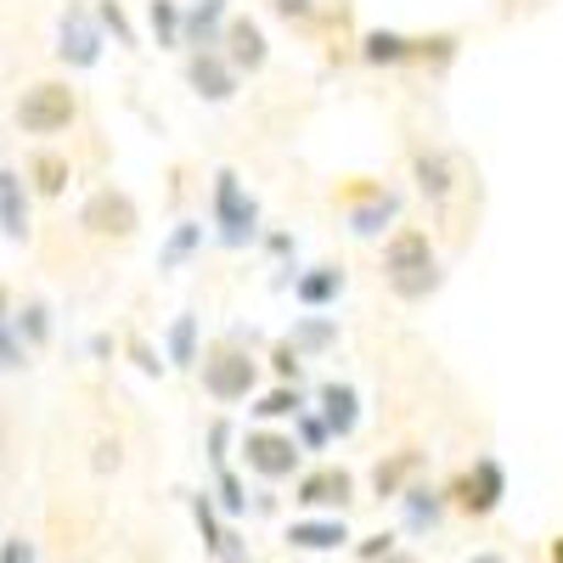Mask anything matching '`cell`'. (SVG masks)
<instances>
[{"instance_id":"obj_22","label":"cell","mask_w":563,"mask_h":563,"mask_svg":"<svg viewBox=\"0 0 563 563\" xmlns=\"http://www.w3.org/2000/svg\"><path fill=\"white\" fill-rule=\"evenodd\" d=\"M57 52H63L68 68H97V63H102V29L90 23L85 12H68V18H63V45H57Z\"/></svg>"},{"instance_id":"obj_18","label":"cell","mask_w":563,"mask_h":563,"mask_svg":"<svg viewBox=\"0 0 563 563\" xmlns=\"http://www.w3.org/2000/svg\"><path fill=\"white\" fill-rule=\"evenodd\" d=\"M422 451H389V456H378L372 462V501H400L411 485H417V474H422Z\"/></svg>"},{"instance_id":"obj_6","label":"cell","mask_w":563,"mask_h":563,"mask_svg":"<svg viewBox=\"0 0 563 563\" xmlns=\"http://www.w3.org/2000/svg\"><path fill=\"white\" fill-rule=\"evenodd\" d=\"M445 496H451V512H462V519H496L507 501V467L485 451L445 479Z\"/></svg>"},{"instance_id":"obj_26","label":"cell","mask_w":563,"mask_h":563,"mask_svg":"<svg viewBox=\"0 0 563 563\" xmlns=\"http://www.w3.org/2000/svg\"><path fill=\"white\" fill-rule=\"evenodd\" d=\"M203 238H209L203 220H175V231H169L164 249H158V271H180L186 260H198L203 254Z\"/></svg>"},{"instance_id":"obj_1","label":"cell","mask_w":563,"mask_h":563,"mask_svg":"<svg viewBox=\"0 0 563 563\" xmlns=\"http://www.w3.org/2000/svg\"><path fill=\"white\" fill-rule=\"evenodd\" d=\"M378 282L400 305H429L445 288V260H440L434 231L400 220L384 238V249H378Z\"/></svg>"},{"instance_id":"obj_38","label":"cell","mask_w":563,"mask_h":563,"mask_svg":"<svg viewBox=\"0 0 563 563\" xmlns=\"http://www.w3.org/2000/svg\"><path fill=\"white\" fill-rule=\"evenodd\" d=\"M260 243H265V254H271V260H282V265H299V238H294V231L271 225V231H265Z\"/></svg>"},{"instance_id":"obj_13","label":"cell","mask_w":563,"mask_h":563,"mask_svg":"<svg viewBox=\"0 0 563 563\" xmlns=\"http://www.w3.org/2000/svg\"><path fill=\"white\" fill-rule=\"evenodd\" d=\"M344 288H350V271H344L339 260H321V265H305V271H299L294 305L310 310V316H321V310H333V305L344 299Z\"/></svg>"},{"instance_id":"obj_7","label":"cell","mask_w":563,"mask_h":563,"mask_svg":"<svg viewBox=\"0 0 563 563\" xmlns=\"http://www.w3.org/2000/svg\"><path fill=\"white\" fill-rule=\"evenodd\" d=\"M238 451H243V467H249L265 490L294 485V479L305 474V451H299L294 429H249Z\"/></svg>"},{"instance_id":"obj_12","label":"cell","mask_w":563,"mask_h":563,"mask_svg":"<svg viewBox=\"0 0 563 563\" xmlns=\"http://www.w3.org/2000/svg\"><path fill=\"white\" fill-rule=\"evenodd\" d=\"M97 238H135V225H141V209H135V198L130 192H119V186H102L97 198L85 203V214H79Z\"/></svg>"},{"instance_id":"obj_39","label":"cell","mask_w":563,"mask_h":563,"mask_svg":"<svg viewBox=\"0 0 563 563\" xmlns=\"http://www.w3.org/2000/svg\"><path fill=\"white\" fill-rule=\"evenodd\" d=\"M97 23H102V29H113V40H119V45H135V29H130V18H124L119 0H102V7H97Z\"/></svg>"},{"instance_id":"obj_43","label":"cell","mask_w":563,"mask_h":563,"mask_svg":"<svg viewBox=\"0 0 563 563\" xmlns=\"http://www.w3.org/2000/svg\"><path fill=\"white\" fill-rule=\"evenodd\" d=\"M547 563H563V536H552V541H547Z\"/></svg>"},{"instance_id":"obj_14","label":"cell","mask_w":563,"mask_h":563,"mask_svg":"<svg viewBox=\"0 0 563 563\" xmlns=\"http://www.w3.org/2000/svg\"><path fill=\"white\" fill-rule=\"evenodd\" d=\"M395 507H400V530H406V536H434V530L451 519V496H445V485H429V479H417Z\"/></svg>"},{"instance_id":"obj_3","label":"cell","mask_w":563,"mask_h":563,"mask_svg":"<svg viewBox=\"0 0 563 563\" xmlns=\"http://www.w3.org/2000/svg\"><path fill=\"white\" fill-rule=\"evenodd\" d=\"M406 169H411L417 198L429 203V214L445 225V220L456 214V198L467 192V164H462L451 147H440V141L411 135V141H406Z\"/></svg>"},{"instance_id":"obj_28","label":"cell","mask_w":563,"mask_h":563,"mask_svg":"<svg viewBox=\"0 0 563 563\" xmlns=\"http://www.w3.org/2000/svg\"><path fill=\"white\" fill-rule=\"evenodd\" d=\"M209 496H214V507L225 512L231 525H238L243 512L254 507V496H249V485H243V474H238V467H220V474H214V490H209Z\"/></svg>"},{"instance_id":"obj_40","label":"cell","mask_w":563,"mask_h":563,"mask_svg":"<svg viewBox=\"0 0 563 563\" xmlns=\"http://www.w3.org/2000/svg\"><path fill=\"white\" fill-rule=\"evenodd\" d=\"M130 355H135V366L147 372V378H158V372H164V361L153 355V344H141V339H130Z\"/></svg>"},{"instance_id":"obj_37","label":"cell","mask_w":563,"mask_h":563,"mask_svg":"<svg viewBox=\"0 0 563 563\" xmlns=\"http://www.w3.org/2000/svg\"><path fill=\"white\" fill-rule=\"evenodd\" d=\"M7 288H0V372H12V366H23V344L12 339V327H18V316H7Z\"/></svg>"},{"instance_id":"obj_5","label":"cell","mask_w":563,"mask_h":563,"mask_svg":"<svg viewBox=\"0 0 563 563\" xmlns=\"http://www.w3.org/2000/svg\"><path fill=\"white\" fill-rule=\"evenodd\" d=\"M198 378H203V395H209L214 406H238V400H254V395H260L265 366H260V355H254V350L220 339V344L203 355Z\"/></svg>"},{"instance_id":"obj_31","label":"cell","mask_w":563,"mask_h":563,"mask_svg":"<svg viewBox=\"0 0 563 563\" xmlns=\"http://www.w3.org/2000/svg\"><path fill=\"white\" fill-rule=\"evenodd\" d=\"M265 361H271V378H276V384H299V389H305V355H299L288 339H276Z\"/></svg>"},{"instance_id":"obj_24","label":"cell","mask_w":563,"mask_h":563,"mask_svg":"<svg viewBox=\"0 0 563 563\" xmlns=\"http://www.w3.org/2000/svg\"><path fill=\"white\" fill-rule=\"evenodd\" d=\"M282 339H288L305 361H316L327 350H339V316H294V327Z\"/></svg>"},{"instance_id":"obj_21","label":"cell","mask_w":563,"mask_h":563,"mask_svg":"<svg viewBox=\"0 0 563 563\" xmlns=\"http://www.w3.org/2000/svg\"><path fill=\"white\" fill-rule=\"evenodd\" d=\"M411 52H417V34H400V29H366L355 40V57L366 68H411Z\"/></svg>"},{"instance_id":"obj_19","label":"cell","mask_w":563,"mask_h":563,"mask_svg":"<svg viewBox=\"0 0 563 563\" xmlns=\"http://www.w3.org/2000/svg\"><path fill=\"white\" fill-rule=\"evenodd\" d=\"M231 0H192L186 7V52H220L231 29Z\"/></svg>"},{"instance_id":"obj_20","label":"cell","mask_w":563,"mask_h":563,"mask_svg":"<svg viewBox=\"0 0 563 563\" xmlns=\"http://www.w3.org/2000/svg\"><path fill=\"white\" fill-rule=\"evenodd\" d=\"M310 411V389L299 384H271L249 400V417H254V429H276V422H294Z\"/></svg>"},{"instance_id":"obj_35","label":"cell","mask_w":563,"mask_h":563,"mask_svg":"<svg viewBox=\"0 0 563 563\" xmlns=\"http://www.w3.org/2000/svg\"><path fill=\"white\" fill-rule=\"evenodd\" d=\"M355 563H384V558H395L400 552V536L395 530H372V536H355Z\"/></svg>"},{"instance_id":"obj_17","label":"cell","mask_w":563,"mask_h":563,"mask_svg":"<svg viewBox=\"0 0 563 563\" xmlns=\"http://www.w3.org/2000/svg\"><path fill=\"white\" fill-rule=\"evenodd\" d=\"M225 63L238 68V74H260L265 63H271V40H265V29H260V18H249V12H238L231 18V29H225Z\"/></svg>"},{"instance_id":"obj_23","label":"cell","mask_w":563,"mask_h":563,"mask_svg":"<svg viewBox=\"0 0 563 563\" xmlns=\"http://www.w3.org/2000/svg\"><path fill=\"white\" fill-rule=\"evenodd\" d=\"M456 57H462V34H456V29H434V34H417L411 68H422L429 79H445Z\"/></svg>"},{"instance_id":"obj_11","label":"cell","mask_w":563,"mask_h":563,"mask_svg":"<svg viewBox=\"0 0 563 563\" xmlns=\"http://www.w3.org/2000/svg\"><path fill=\"white\" fill-rule=\"evenodd\" d=\"M282 541H288L294 552H344V547H355V530L339 519V512H305V519L282 525Z\"/></svg>"},{"instance_id":"obj_30","label":"cell","mask_w":563,"mask_h":563,"mask_svg":"<svg viewBox=\"0 0 563 563\" xmlns=\"http://www.w3.org/2000/svg\"><path fill=\"white\" fill-rule=\"evenodd\" d=\"M276 23H288L299 34H316V18H321V0H265Z\"/></svg>"},{"instance_id":"obj_41","label":"cell","mask_w":563,"mask_h":563,"mask_svg":"<svg viewBox=\"0 0 563 563\" xmlns=\"http://www.w3.org/2000/svg\"><path fill=\"white\" fill-rule=\"evenodd\" d=\"M29 558H34V547H29L23 536H12L7 547H0V563H29Z\"/></svg>"},{"instance_id":"obj_2","label":"cell","mask_w":563,"mask_h":563,"mask_svg":"<svg viewBox=\"0 0 563 563\" xmlns=\"http://www.w3.org/2000/svg\"><path fill=\"white\" fill-rule=\"evenodd\" d=\"M333 209H339V220H344L350 238H361V243H384L389 231L400 225V214H406V198L395 192L389 180L344 175V180L333 186Z\"/></svg>"},{"instance_id":"obj_4","label":"cell","mask_w":563,"mask_h":563,"mask_svg":"<svg viewBox=\"0 0 563 563\" xmlns=\"http://www.w3.org/2000/svg\"><path fill=\"white\" fill-rule=\"evenodd\" d=\"M209 225H214L220 249H231V254H243L265 238L260 198L249 192V180L238 169H214V180H209Z\"/></svg>"},{"instance_id":"obj_25","label":"cell","mask_w":563,"mask_h":563,"mask_svg":"<svg viewBox=\"0 0 563 563\" xmlns=\"http://www.w3.org/2000/svg\"><path fill=\"white\" fill-rule=\"evenodd\" d=\"M0 231H7L12 243L29 238V192H23L18 169H0Z\"/></svg>"},{"instance_id":"obj_29","label":"cell","mask_w":563,"mask_h":563,"mask_svg":"<svg viewBox=\"0 0 563 563\" xmlns=\"http://www.w3.org/2000/svg\"><path fill=\"white\" fill-rule=\"evenodd\" d=\"M147 29L158 34V45H186V12H180V0H147Z\"/></svg>"},{"instance_id":"obj_27","label":"cell","mask_w":563,"mask_h":563,"mask_svg":"<svg viewBox=\"0 0 563 563\" xmlns=\"http://www.w3.org/2000/svg\"><path fill=\"white\" fill-rule=\"evenodd\" d=\"M164 361H169V366H203V355H198V310H180V316L169 321Z\"/></svg>"},{"instance_id":"obj_9","label":"cell","mask_w":563,"mask_h":563,"mask_svg":"<svg viewBox=\"0 0 563 563\" xmlns=\"http://www.w3.org/2000/svg\"><path fill=\"white\" fill-rule=\"evenodd\" d=\"M74 113H79L74 90L57 85V79L29 85V90H23V102H18V124H23L29 135H63V130L74 124Z\"/></svg>"},{"instance_id":"obj_32","label":"cell","mask_w":563,"mask_h":563,"mask_svg":"<svg viewBox=\"0 0 563 563\" xmlns=\"http://www.w3.org/2000/svg\"><path fill=\"white\" fill-rule=\"evenodd\" d=\"M294 440H299V451H305V456H321L327 445H333V429H327L321 411L310 406L305 417H294Z\"/></svg>"},{"instance_id":"obj_15","label":"cell","mask_w":563,"mask_h":563,"mask_svg":"<svg viewBox=\"0 0 563 563\" xmlns=\"http://www.w3.org/2000/svg\"><path fill=\"white\" fill-rule=\"evenodd\" d=\"M310 406L321 411L327 429H333V440H350V434L361 429V389H355L350 378H327V384H316Z\"/></svg>"},{"instance_id":"obj_33","label":"cell","mask_w":563,"mask_h":563,"mask_svg":"<svg viewBox=\"0 0 563 563\" xmlns=\"http://www.w3.org/2000/svg\"><path fill=\"white\" fill-rule=\"evenodd\" d=\"M29 175H34V186H40L45 198H57L63 186H68V164H63L57 153H34V158H29Z\"/></svg>"},{"instance_id":"obj_34","label":"cell","mask_w":563,"mask_h":563,"mask_svg":"<svg viewBox=\"0 0 563 563\" xmlns=\"http://www.w3.org/2000/svg\"><path fill=\"white\" fill-rule=\"evenodd\" d=\"M231 445H243V440H238V422L214 417V422H209V467H214V474H220V467H231Z\"/></svg>"},{"instance_id":"obj_45","label":"cell","mask_w":563,"mask_h":563,"mask_svg":"<svg viewBox=\"0 0 563 563\" xmlns=\"http://www.w3.org/2000/svg\"><path fill=\"white\" fill-rule=\"evenodd\" d=\"M384 563H417V552H406V547H400V552H395V558H384Z\"/></svg>"},{"instance_id":"obj_36","label":"cell","mask_w":563,"mask_h":563,"mask_svg":"<svg viewBox=\"0 0 563 563\" xmlns=\"http://www.w3.org/2000/svg\"><path fill=\"white\" fill-rule=\"evenodd\" d=\"M18 333H29V344H45V339H52V305H45V299H29V305L18 310Z\"/></svg>"},{"instance_id":"obj_44","label":"cell","mask_w":563,"mask_h":563,"mask_svg":"<svg viewBox=\"0 0 563 563\" xmlns=\"http://www.w3.org/2000/svg\"><path fill=\"white\" fill-rule=\"evenodd\" d=\"M467 563H507V558H501V552H474Z\"/></svg>"},{"instance_id":"obj_16","label":"cell","mask_w":563,"mask_h":563,"mask_svg":"<svg viewBox=\"0 0 563 563\" xmlns=\"http://www.w3.org/2000/svg\"><path fill=\"white\" fill-rule=\"evenodd\" d=\"M186 85H192L203 102H231L243 90V74L225 63V52H192L186 57Z\"/></svg>"},{"instance_id":"obj_42","label":"cell","mask_w":563,"mask_h":563,"mask_svg":"<svg viewBox=\"0 0 563 563\" xmlns=\"http://www.w3.org/2000/svg\"><path fill=\"white\" fill-rule=\"evenodd\" d=\"M254 512H276V490H254Z\"/></svg>"},{"instance_id":"obj_10","label":"cell","mask_w":563,"mask_h":563,"mask_svg":"<svg viewBox=\"0 0 563 563\" xmlns=\"http://www.w3.org/2000/svg\"><path fill=\"white\" fill-rule=\"evenodd\" d=\"M192 519H198V530H203V552H209L214 563H249V547H243L238 525H231L225 512L214 507L209 490H192Z\"/></svg>"},{"instance_id":"obj_8","label":"cell","mask_w":563,"mask_h":563,"mask_svg":"<svg viewBox=\"0 0 563 563\" xmlns=\"http://www.w3.org/2000/svg\"><path fill=\"white\" fill-rule=\"evenodd\" d=\"M355 474L344 462H316V467H305V474L294 479V507H305V512H339L344 519V507L355 501Z\"/></svg>"}]
</instances>
